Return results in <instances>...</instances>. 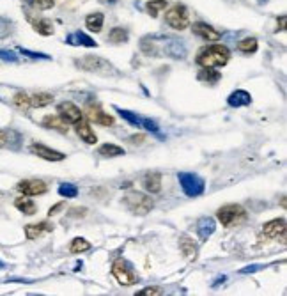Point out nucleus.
Instances as JSON below:
<instances>
[{
  "label": "nucleus",
  "instance_id": "obj_39",
  "mask_svg": "<svg viewBox=\"0 0 287 296\" xmlns=\"http://www.w3.org/2000/svg\"><path fill=\"white\" fill-rule=\"evenodd\" d=\"M0 59L5 62H16L18 57L14 55L13 52H7V50H0Z\"/></svg>",
  "mask_w": 287,
  "mask_h": 296
},
{
  "label": "nucleus",
  "instance_id": "obj_20",
  "mask_svg": "<svg viewBox=\"0 0 287 296\" xmlns=\"http://www.w3.org/2000/svg\"><path fill=\"white\" fill-rule=\"evenodd\" d=\"M227 103H229V106H247L252 103V96L247 91H234L227 98Z\"/></svg>",
  "mask_w": 287,
  "mask_h": 296
},
{
  "label": "nucleus",
  "instance_id": "obj_17",
  "mask_svg": "<svg viewBox=\"0 0 287 296\" xmlns=\"http://www.w3.org/2000/svg\"><path fill=\"white\" fill-rule=\"evenodd\" d=\"M53 226L50 222H39V224H31V226L25 227V234L29 239H35L39 236L46 234V232H52Z\"/></svg>",
  "mask_w": 287,
  "mask_h": 296
},
{
  "label": "nucleus",
  "instance_id": "obj_45",
  "mask_svg": "<svg viewBox=\"0 0 287 296\" xmlns=\"http://www.w3.org/2000/svg\"><path fill=\"white\" fill-rule=\"evenodd\" d=\"M268 0H257V4H266Z\"/></svg>",
  "mask_w": 287,
  "mask_h": 296
},
{
  "label": "nucleus",
  "instance_id": "obj_42",
  "mask_svg": "<svg viewBox=\"0 0 287 296\" xmlns=\"http://www.w3.org/2000/svg\"><path fill=\"white\" fill-rule=\"evenodd\" d=\"M259 268H261V266H247V268L241 270V273H254V271H257Z\"/></svg>",
  "mask_w": 287,
  "mask_h": 296
},
{
  "label": "nucleus",
  "instance_id": "obj_32",
  "mask_svg": "<svg viewBox=\"0 0 287 296\" xmlns=\"http://www.w3.org/2000/svg\"><path fill=\"white\" fill-rule=\"evenodd\" d=\"M238 50L241 53H247V55H250V53H255V50H257V39H255V37H247V39L239 41V43H238Z\"/></svg>",
  "mask_w": 287,
  "mask_h": 296
},
{
  "label": "nucleus",
  "instance_id": "obj_29",
  "mask_svg": "<svg viewBox=\"0 0 287 296\" xmlns=\"http://www.w3.org/2000/svg\"><path fill=\"white\" fill-rule=\"evenodd\" d=\"M108 41L114 44H123L128 41V31L126 29H123V27H115V29H112L110 34H108Z\"/></svg>",
  "mask_w": 287,
  "mask_h": 296
},
{
  "label": "nucleus",
  "instance_id": "obj_14",
  "mask_svg": "<svg viewBox=\"0 0 287 296\" xmlns=\"http://www.w3.org/2000/svg\"><path fill=\"white\" fill-rule=\"evenodd\" d=\"M193 34L202 37V39H208V41H218L222 37L220 32L215 31L211 25H208V23H204V22L193 23Z\"/></svg>",
  "mask_w": 287,
  "mask_h": 296
},
{
  "label": "nucleus",
  "instance_id": "obj_4",
  "mask_svg": "<svg viewBox=\"0 0 287 296\" xmlns=\"http://www.w3.org/2000/svg\"><path fill=\"white\" fill-rule=\"evenodd\" d=\"M78 62V67L85 71H91V73H96V75H103V76H110V75H117V69L112 66L110 62L105 61L101 57H94V55H87V57H82Z\"/></svg>",
  "mask_w": 287,
  "mask_h": 296
},
{
  "label": "nucleus",
  "instance_id": "obj_12",
  "mask_svg": "<svg viewBox=\"0 0 287 296\" xmlns=\"http://www.w3.org/2000/svg\"><path fill=\"white\" fill-rule=\"evenodd\" d=\"M262 234H266V238H279V236H286V218H275V220L268 222L262 227Z\"/></svg>",
  "mask_w": 287,
  "mask_h": 296
},
{
  "label": "nucleus",
  "instance_id": "obj_41",
  "mask_svg": "<svg viewBox=\"0 0 287 296\" xmlns=\"http://www.w3.org/2000/svg\"><path fill=\"white\" fill-rule=\"evenodd\" d=\"M22 50V53H25V55H29V57H34V59H48L46 55H43V53H34V52H29V50L25 48H20Z\"/></svg>",
  "mask_w": 287,
  "mask_h": 296
},
{
  "label": "nucleus",
  "instance_id": "obj_19",
  "mask_svg": "<svg viewBox=\"0 0 287 296\" xmlns=\"http://www.w3.org/2000/svg\"><path fill=\"white\" fill-rule=\"evenodd\" d=\"M215 227H217V224L213 218H200L197 224V234H199L200 241H206L215 232Z\"/></svg>",
  "mask_w": 287,
  "mask_h": 296
},
{
  "label": "nucleus",
  "instance_id": "obj_11",
  "mask_svg": "<svg viewBox=\"0 0 287 296\" xmlns=\"http://www.w3.org/2000/svg\"><path fill=\"white\" fill-rule=\"evenodd\" d=\"M87 119L99 124V126H112L114 124V117L103 112V108L97 103H91L87 106Z\"/></svg>",
  "mask_w": 287,
  "mask_h": 296
},
{
  "label": "nucleus",
  "instance_id": "obj_9",
  "mask_svg": "<svg viewBox=\"0 0 287 296\" xmlns=\"http://www.w3.org/2000/svg\"><path fill=\"white\" fill-rule=\"evenodd\" d=\"M16 190L27 197H34V195H43L48 192V185L41 179H23L18 183Z\"/></svg>",
  "mask_w": 287,
  "mask_h": 296
},
{
  "label": "nucleus",
  "instance_id": "obj_31",
  "mask_svg": "<svg viewBox=\"0 0 287 296\" xmlns=\"http://www.w3.org/2000/svg\"><path fill=\"white\" fill-rule=\"evenodd\" d=\"M89 248H91V243H89L87 239L75 238L69 245V252L71 254H82V252H87Z\"/></svg>",
  "mask_w": 287,
  "mask_h": 296
},
{
  "label": "nucleus",
  "instance_id": "obj_10",
  "mask_svg": "<svg viewBox=\"0 0 287 296\" xmlns=\"http://www.w3.org/2000/svg\"><path fill=\"white\" fill-rule=\"evenodd\" d=\"M57 114L66 124H76L82 117H84V115H82V110H80L78 106H76L75 103H69V101L61 103V105L57 106Z\"/></svg>",
  "mask_w": 287,
  "mask_h": 296
},
{
  "label": "nucleus",
  "instance_id": "obj_44",
  "mask_svg": "<svg viewBox=\"0 0 287 296\" xmlns=\"http://www.w3.org/2000/svg\"><path fill=\"white\" fill-rule=\"evenodd\" d=\"M284 29H286V14H282L279 18V29L277 31H284Z\"/></svg>",
  "mask_w": 287,
  "mask_h": 296
},
{
  "label": "nucleus",
  "instance_id": "obj_13",
  "mask_svg": "<svg viewBox=\"0 0 287 296\" xmlns=\"http://www.w3.org/2000/svg\"><path fill=\"white\" fill-rule=\"evenodd\" d=\"M31 149H32L34 155H37L39 158L46 160V162H62V160L66 158L62 153H59V151L52 149V147H48V146H43V144H32Z\"/></svg>",
  "mask_w": 287,
  "mask_h": 296
},
{
  "label": "nucleus",
  "instance_id": "obj_8",
  "mask_svg": "<svg viewBox=\"0 0 287 296\" xmlns=\"http://www.w3.org/2000/svg\"><path fill=\"white\" fill-rule=\"evenodd\" d=\"M112 275H114L117 282L123 284V286H133V284L138 282V277L133 270V266L124 259H117L112 266Z\"/></svg>",
  "mask_w": 287,
  "mask_h": 296
},
{
  "label": "nucleus",
  "instance_id": "obj_18",
  "mask_svg": "<svg viewBox=\"0 0 287 296\" xmlns=\"http://www.w3.org/2000/svg\"><path fill=\"white\" fill-rule=\"evenodd\" d=\"M142 186L146 188L149 194H159L161 192V174L159 172H149L142 179Z\"/></svg>",
  "mask_w": 287,
  "mask_h": 296
},
{
  "label": "nucleus",
  "instance_id": "obj_24",
  "mask_svg": "<svg viewBox=\"0 0 287 296\" xmlns=\"http://www.w3.org/2000/svg\"><path fill=\"white\" fill-rule=\"evenodd\" d=\"M31 25L34 27L35 31L39 32L41 35H52L53 34V23H52V20H46V18H41V20H34V18H31Z\"/></svg>",
  "mask_w": 287,
  "mask_h": 296
},
{
  "label": "nucleus",
  "instance_id": "obj_28",
  "mask_svg": "<svg viewBox=\"0 0 287 296\" xmlns=\"http://www.w3.org/2000/svg\"><path fill=\"white\" fill-rule=\"evenodd\" d=\"M97 153L101 156H105V158H115V156L124 155V149L119 146H115V144H103V146L97 149Z\"/></svg>",
  "mask_w": 287,
  "mask_h": 296
},
{
  "label": "nucleus",
  "instance_id": "obj_36",
  "mask_svg": "<svg viewBox=\"0 0 287 296\" xmlns=\"http://www.w3.org/2000/svg\"><path fill=\"white\" fill-rule=\"evenodd\" d=\"M27 4L35 9H52L53 0H27Z\"/></svg>",
  "mask_w": 287,
  "mask_h": 296
},
{
  "label": "nucleus",
  "instance_id": "obj_35",
  "mask_svg": "<svg viewBox=\"0 0 287 296\" xmlns=\"http://www.w3.org/2000/svg\"><path fill=\"white\" fill-rule=\"evenodd\" d=\"M117 112H119L121 117L128 121L129 124H133V126H142V117H138L137 114H133V112H129V110H123L119 106H117Z\"/></svg>",
  "mask_w": 287,
  "mask_h": 296
},
{
  "label": "nucleus",
  "instance_id": "obj_23",
  "mask_svg": "<svg viewBox=\"0 0 287 296\" xmlns=\"http://www.w3.org/2000/svg\"><path fill=\"white\" fill-rule=\"evenodd\" d=\"M197 78L204 84H217L218 80L222 78V75L218 73L215 67H202V69L197 73Z\"/></svg>",
  "mask_w": 287,
  "mask_h": 296
},
{
  "label": "nucleus",
  "instance_id": "obj_5",
  "mask_svg": "<svg viewBox=\"0 0 287 296\" xmlns=\"http://www.w3.org/2000/svg\"><path fill=\"white\" fill-rule=\"evenodd\" d=\"M123 202L128 206V209L135 215H146L153 209V200H151L149 195L142 194V192H128L124 195Z\"/></svg>",
  "mask_w": 287,
  "mask_h": 296
},
{
  "label": "nucleus",
  "instance_id": "obj_40",
  "mask_svg": "<svg viewBox=\"0 0 287 296\" xmlns=\"http://www.w3.org/2000/svg\"><path fill=\"white\" fill-rule=\"evenodd\" d=\"M66 208V202H59V204H55L52 209L48 211V217H53V215H57L59 211H62V209Z\"/></svg>",
  "mask_w": 287,
  "mask_h": 296
},
{
  "label": "nucleus",
  "instance_id": "obj_16",
  "mask_svg": "<svg viewBox=\"0 0 287 296\" xmlns=\"http://www.w3.org/2000/svg\"><path fill=\"white\" fill-rule=\"evenodd\" d=\"M66 43L71 46H87V48H96L97 43L91 37V35L84 34V32H73L66 37Z\"/></svg>",
  "mask_w": 287,
  "mask_h": 296
},
{
  "label": "nucleus",
  "instance_id": "obj_21",
  "mask_svg": "<svg viewBox=\"0 0 287 296\" xmlns=\"http://www.w3.org/2000/svg\"><path fill=\"white\" fill-rule=\"evenodd\" d=\"M179 248H181L183 256H185L188 261H193L195 257H197V245L193 243V239H191L190 236H185V238H181Z\"/></svg>",
  "mask_w": 287,
  "mask_h": 296
},
{
  "label": "nucleus",
  "instance_id": "obj_37",
  "mask_svg": "<svg viewBox=\"0 0 287 296\" xmlns=\"http://www.w3.org/2000/svg\"><path fill=\"white\" fill-rule=\"evenodd\" d=\"M142 126L151 133H159V126L153 119H142Z\"/></svg>",
  "mask_w": 287,
  "mask_h": 296
},
{
  "label": "nucleus",
  "instance_id": "obj_6",
  "mask_svg": "<svg viewBox=\"0 0 287 296\" xmlns=\"http://www.w3.org/2000/svg\"><path fill=\"white\" fill-rule=\"evenodd\" d=\"M179 185H181L183 192H185L188 197H199L206 190V183L200 176L190 172H181L179 174Z\"/></svg>",
  "mask_w": 287,
  "mask_h": 296
},
{
  "label": "nucleus",
  "instance_id": "obj_38",
  "mask_svg": "<svg viewBox=\"0 0 287 296\" xmlns=\"http://www.w3.org/2000/svg\"><path fill=\"white\" fill-rule=\"evenodd\" d=\"M161 295H163V291L159 288H146L137 293V296H161Z\"/></svg>",
  "mask_w": 287,
  "mask_h": 296
},
{
  "label": "nucleus",
  "instance_id": "obj_15",
  "mask_svg": "<svg viewBox=\"0 0 287 296\" xmlns=\"http://www.w3.org/2000/svg\"><path fill=\"white\" fill-rule=\"evenodd\" d=\"M75 130H76V135L84 142H87V144H96L97 142V137L94 135L93 130H91V124H89V121L84 119V117L75 124Z\"/></svg>",
  "mask_w": 287,
  "mask_h": 296
},
{
  "label": "nucleus",
  "instance_id": "obj_1",
  "mask_svg": "<svg viewBox=\"0 0 287 296\" xmlns=\"http://www.w3.org/2000/svg\"><path fill=\"white\" fill-rule=\"evenodd\" d=\"M140 50L146 55H153V57H186L185 43L177 37H170V35H147L140 41Z\"/></svg>",
  "mask_w": 287,
  "mask_h": 296
},
{
  "label": "nucleus",
  "instance_id": "obj_26",
  "mask_svg": "<svg viewBox=\"0 0 287 296\" xmlns=\"http://www.w3.org/2000/svg\"><path fill=\"white\" fill-rule=\"evenodd\" d=\"M14 206H16L22 213H25V215H34V213L37 211V206H35V204L32 202L27 195H23V197H20V199L14 200Z\"/></svg>",
  "mask_w": 287,
  "mask_h": 296
},
{
  "label": "nucleus",
  "instance_id": "obj_34",
  "mask_svg": "<svg viewBox=\"0 0 287 296\" xmlns=\"http://www.w3.org/2000/svg\"><path fill=\"white\" fill-rule=\"evenodd\" d=\"M14 105L18 106V108H22V110H29V108H32L31 106V96L25 93H18L16 96H14Z\"/></svg>",
  "mask_w": 287,
  "mask_h": 296
},
{
  "label": "nucleus",
  "instance_id": "obj_46",
  "mask_svg": "<svg viewBox=\"0 0 287 296\" xmlns=\"http://www.w3.org/2000/svg\"><path fill=\"white\" fill-rule=\"evenodd\" d=\"M101 2H106V4H112V2H115V0H101Z\"/></svg>",
  "mask_w": 287,
  "mask_h": 296
},
{
  "label": "nucleus",
  "instance_id": "obj_2",
  "mask_svg": "<svg viewBox=\"0 0 287 296\" xmlns=\"http://www.w3.org/2000/svg\"><path fill=\"white\" fill-rule=\"evenodd\" d=\"M230 59V52L223 44H211V46H204L197 53L195 62L202 67H222L225 66Z\"/></svg>",
  "mask_w": 287,
  "mask_h": 296
},
{
  "label": "nucleus",
  "instance_id": "obj_22",
  "mask_svg": "<svg viewBox=\"0 0 287 296\" xmlns=\"http://www.w3.org/2000/svg\"><path fill=\"white\" fill-rule=\"evenodd\" d=\"M43 126L52 128V130H57V132L64 133V135H66L67 130H69V126H67V124L59 117V115H46V117L43 119Z\"/></svg>",
  "mask_w": 287,
  "mask_h": 296
},
{
  "label": "nucleus",
  "instance_id": "obj_7",
  "mask_svg": "<svg viewBox=\"0 0 287 296\" xmlns=\"http://www.w3.org/2000/svg\"><path fill=\"white\" fill-rule=\"evenodd\" d=\"M165 22L168 25L176 29V31H185L186 27L190 25V18H188V9L183 4H176L172 7L167 9L165 13Z\"/></svg>",
  "mask_w": 287,
  "mask_h": 296
},
{
  "label": "nucleus",
  "instance_id": "obj_25",
  "mask_svg": "<svg viewBox=\"0 0 287 296\" xmlns=\"http://www.w3.org/2000/svg\"><path fill=\"white\" fill-rule=\"evenodd\" d=\"M103 22H105V16L101 13H94L89 14L85 18V27H87L91 32H99L103 29Z\"/></svg>",
  "mask_w": 287,
  "mask_h": 296
},
{
  "label": "nucleus",
  "instance_id": "obj_33",
  "mask_svg": "<svg viewBox=\"0 0 287 296\" xmlns=\"http://www.w3.org/2000/svg\"><path fill=\"white\" fill-rule=\"evenodd\" d=\"M59 194H61L62 197H66V199H73V197L78 195V188H76L75 185H71V183H62V185L59 186Z\"/></svg>",
  "mask_w": 287,
  "mask_h": 296
},
{
  "label": "nucleus",
  "instance_id": "obj_3",
  "mask_svg": "<svg viewBox=\"0 0 287 296\" xmlns=\"http://www.w3.org/2000/svg\"><path fill=\"white\" fill-rule=\"evenodd\" d=\"M217 218L222 222L223 227H234L247 220V211L239 204H227V206H222L218 209Z\"/></svg>",
  "mask_w": 287,
  "mask_h": 296
},
{
  "label": "nucleus",
  "instance_id": "obj_27",
  "mask_svg": "<svg viewBox=\"0 0 287 296\" xmlns=\"http://www.w3.org/2000/svg\"><path fill=\"white\" fill-rule=\"evenodd\" d=\"M52 101H53V96L48 93H35L34 96H31V106H34V108L48 106Z\"/></svg>",
  "mask_w": 287,
  "mask_h": 296
},
{
  "label": "nucleus",
  "instance_id": "obj_43",
  "mask_svg": "<svg viewBox=\"0 0 287 296\" xmlns=\"http://www.w3.org/2000/svg\"><path fill=\"white\" fill-rule=\"evenodd\" d=\"M5 144H7V133L0 132V147H4Z\"/></svg>",
  "mask_w": 287,
  "mask_h": 296
},
{
  "label": "nucleus",
  "instance_id": "obj_30",
  "mask_svg": "<svg viewBox=\"0 0 287 296\" xmlns=\"http://www.w3.org/2000/svg\"><path fill=\"white\" fill-rule=\"evenodd\" d=\"M146 7H147V13L153 18H156L161 11H165V9L168 7V2L167 0H151V2H147Z\"/></svg>",
  "mask_w": 287,
  "mask_h": 296
}]
</instances>
